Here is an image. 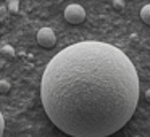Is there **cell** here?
Listing matches in <instances>:
<instances>
[{
  "instance_id": "obj_1",
  "label": "cell",
  "mask_w": 150,
  "mask_h": 137,
  "mask_svg": "<svg viewBox=\"0 0 150 137\" xmlns=\"http://www.w3.org/2000/svg\"><path fill=\"white\" fill-rule=\"evenodd\" d=\"M139 76L118 47L82 40L60 50L40 81L49 119L71 137H108L132 118Z\"/></svg>"
},
{
  "instance_id": "obj_2",
  "label": "cell",
  "mask_w": 150,
  "mask_h": 137,
  "mask_svg": "<svg viewBox=\"0 0 150 137\" xmlns=\"http://www.w3.org/2000/svg\"><path fill=\"white\" fill-rule=\"evenodd\" d=\"M65 20L69 24H81L86 20V10L78 4H71L65 8Z\"/></svg>"
},
{
  "instance_id": "obj_3",
  "label": "cell",
  "mask_w": 150,
  "mask_h": 137,
  "mask_svg": "<svg viewBox=\"0 0 150 137\" xmlns=\"http://www.w3.org/2000/svg\"><path fill=\"white\" fill-rule=\"evenodd\" d=\"M37 44L44 49H50L57 44V36L50 28H42L37 32Z\"/></svg>"
},
{
  "instance_id": "obj_4",
  "label": "cell",
  "mask_w": 150,
  "mask_h": 137,
  "mask_svg": "<svg viewBox=\"0 0 150 137\" xmlns=\"http://www.w3.org/2000/svg\"><path fill=\"white\" fill-rule=\"evenodd\" d=\"M140 20L150 26V4H147L142 7V10H140Z\"/></svg>"
},
{
  "instance_id": "obj_5",
  "label": "cell",
  "mask_w": 150,
  "mask_h": 137,
  "mask_svg": "<svg viewBox=\"0 0 150 137\" xmlns=\"http://www.w3.org/2000/svg\"><path fill=\"white\" fill-rule=\"evenodd\" d=\"M18 8H20V2H18V0H11V2H8V10H10L11 13H16Z\"/></svg>"
},
{
  "instance_id": "obj_6",
  "label": "cell",
  "mask_w": 150,
  "mask_h": 137,
  "mask_svg": "<svg viewBox=\"0 0 150 137\" xmlns=\"http://www.w3.org/2000/svg\"><path fill=\"white\" fill-rule=\"evenodd\" d=\"M10 82L8 81H0V94H7L8 90H10Z\"/></svg>"
},
{
  "instance_id": "obj_7",
  "label": "cell",
  "mask_w": 150,
  "mask_h": 137,
  "mask_svg": "<svg viewBox=\"0 0 150 137\" xmlns=\"http://www.w3.org/2000/svg\"><path fill=\"white\" fill-rule=\"evenodd\" d=\"M2 52L7 53V55H10V56H13V55H15V50L11 49L10 45H4V47H2Z\"/></svg>"
},
{
  "instance_id": "obj_8",
  "label": "cell",
  "mask_w": 150,
  "mask_h": 137,
  "mask_svg": "<svg viewBox=\"0 0 150 137\" xmlns=\"http://www.w3.org/2000/svg\"><path fill=\"white\" fill-rule=\"evenodd\" d=\"M113 7H115V10L121 11V10L124 8V2H121V0H115V2H113Z\"/></svg>"
},
{
  "instance_id": "obj_9",
  "label": "cell",
  "mask_w": 150,
  "mask_h": 137,
  "mask_svg": "<svg viewBox=\"0 0 150 137\" xmlns=\"http://www.w3.org/2000/svg\"><path fill=\"white\" fill-rule=\"evenodd\" d=\"M4 129H5V121H4V114L0 113V137H4Z\"/></svg>"
},
{
  "instance_id": "obj_10",
  "label": "cell",
  "mask_w": 150,
  "mask_h": 137,
  "mask_svg": "<svg viewBox=\"0 0 150 137\" xmlns=\"http://www.w3.org/2000/svg\"><path fill=\"white\" fill-rule=\"evenodd\" d=\"M145 100L150 102V89H147V90H145Z\"/></svg>"
}]
</instances>
